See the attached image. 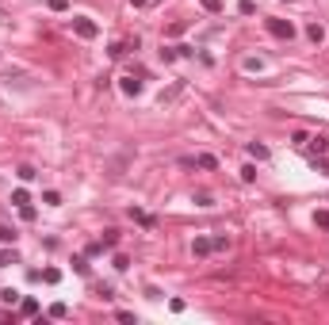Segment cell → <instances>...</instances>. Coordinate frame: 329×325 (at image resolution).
<instances>
[{
	"label": "cell",
	"mask_w": 329,
	"mask_h": 325,
	"mask_svg": "<svg viewBox=\"0 0 329 325\" xmlns=\"http://www.w3.org/2000/svg\"><path fill=\"white\" fill-rule=\"evenodd\" d=\"M211 241H215V249H230V237H226V234H218V237H211Z\"/></svg>",
	"instance_id": "obj_23"
},
{
	"label": "cell",
	"mask_w": 329,
	"mask_h": 325,
	"mask_svg": "<svg viewBox=\"0 0 329 325\" xmlns=\"http://www.w3.org/2000/svg\"><path fill=\"white\" fill-rule=\"evenodd\" d=\"M0 241H4V245H12V241H15V234H12V226H0Z\"/></svg>",
	"instance_id": "obj_17"
},
{
	"label": "cell",
	"mask_w": 329,
	"mask_h": 325,
	"mask_svg": "<svg viewBox=\"0 0 329 325\" xmlns=\"http://www.w3.org/2000/svg\"><path fill=\"white\" fill-rule=\"evenodd\" d=\"M306 35H310L314 42H322V39H326V31H322V23H310V27H306Z\"/></svg>",
	"instance_id": "obj_13"
},
{
	"label": "cell",
	"mask_w": 329,
	"mask_h": 325,
	"mask_svg": "<svg viewBox=\"0 0 329 325\" xmlns=\"http://www.w3.org/2000/svg\"><path fill=\"white\" fill-rule=\"evenodd\" d=\"M43 280H46V283H57V280H61V272H57V268H46Z\"/></svg>",
	"instance_id": "obj_21"
},
{
	"label": "cell",
	"mask_w": 329,
	"mask_h": 325,
	"mask_svg": "<svg viewBox=\"0 0 329 325\" xmlns=\"http://www.w3.org/2000/svg\"><path fill=\"white\" fill-rule=\"evenodd\" d=\"M314 222L322 226V230H329V210H318V214H314Z\"/></svg>",
	"instance_id": "obj_22"
},
{
	"label": "cell",
	"mask_w": 329,
	"mask_h": 325,
	"mask_svg": "<svg viewBox=\"0 0 329 325\" xmlns=\"http://www.w3.org/2000/svg\"><path fill=\"white\" fill-rule=\"evenodd\" d=\"M39 176V172H35V168H31V164H19V180H23V184H31V180Z\"/></svg>",
	"instance_id": "obj_14"
},
{
	"label": "cell",
	"mask_w": 329,
	"mask_h": 325,
	"mask_svg": "<svg viewBox=\"0 0 329 325\" xmlns=\"http://www.w3.org/2000/svg\"><path fill=\"white\" fill-rule=\"evenodd\" d=\"M237 12H241V15H253V12H257V4H253V0H241V4H237Z\"/></svg>",
	"instance_id": "obj_18"
},
{
	"label": "cell",
	"mask_w": 329,
	"mask_h": 325,
	"mask_svg": "<svg viewBox=\"0 0 329 325\" xmlns=\"http://www.w3.org/2000/svg\"><path fill=\"white\" fill-rule=\"evenodd\" d=\"M195 164H199L203 172H215V168H218V157H215V153H199V157H195Z\"/></svg>",
	"instance_id": "obj_6"
},
{
	"label": "cell",
	"mask_w": 329,
	"mask_h": 325,
	"mask_svg": "<svg viewBox=\"0 0 329 325\" xmlns=\"http://www.w3.org/2000/svg\"><path fill=\"white\" fill-rule=\"evenodd\" d=\"M119 88H123V96H142V81H134V77H123V81H119Z\"/></svg>",
	"instance_id": "obj_5"
},
{
	"label": "cell",
	"mask_w": 329,
	"mask_h": 325,
	"mask_svg": "<svg viewBox=\"0 0 329 325\" xmlns=\"http://www.w3.org/2000/svg\"><path fill=\"white\" fill-rule=\"evenodd\" d=\"M241 180H245V184H253V180H257V164H245V168H241Z\"/></svg>",
	"instance_id": "obj_15"
},
{
	"label": "cell",
	"mask_w": 329,
	"mask_h": 325,
	"mask_svg": "<svg viewBox=\"0 0 329 325\" xmlns=\"http://www.w3.org/2000/svg\"><path fill=\"white\" fill-rule=\"evenodd\" d=\"M283 4H291V0H283Z\"/></svg>",
	"instance_id": "obj_28"
},
{
	"label": "cell",
	"mask_w": 329,
	"mask_h": 325,
	"mask_svg": "<svg viewBox=\"0 0 329 325\" xmlns=\"http://www.w3.org/2000/svg\"><path fill=\"white\" fill-rule=\"evenodd\" d=\"M19 314H23V318H35V314H39V302H35V298H19Z\"/></svg>",
	"instance_id": "obj_7"
},
{
	"label": "cell",
	"mask_w": 329,
	"mask_h": 325,
	"mask_svg": "<svg viewBox=\"0 0 329 325\" xmlns=\"http://www.w3.org/2000/svg\"><path fill=\"white\" fill-rule=\"evenodd\" d=\"M12 203H15V207H23V203H31L27 188H15V192H12Z\"/></svg>",
	"instance_id": "obj_10"
},
{
	"label": "cell",
	"mask_w": 329,
	"mask_h": 325,
	"mask_svg": "<svg viewBox=\"0 0 329 325\" xmlns=\"http://www.w3.org/2000/svg\"><path fill=\"white\" fill-rule=\"evenodd\" d=\"M19 218H23V222H35V207H31V203H23V207H19Z\"/></svg>",
	"instance_id": "obj_16"
},
{
	"label": "cell",
	"mask_w": 329,
	"mask_h": 325,
	"mask_svg": "<svg viewBox=\"0 0 329 325\" xmlns=\"http://www.w3.org/2000/svg\"><path fill=\"white\" fill-rule=\"evenodd\" d=\"M73 268H77V276H88V260H85V256H77V260H73Z\"/></svg>",
	"instance_id": "obj_20"
},
{
	"label": "cell",
	"mask_w": 329,
	"mask_h": 325,
	"mask_svg": "<svg viewBox=\"0 0 329 325\" xmlns=\"http://www.w3.org/2000/svg\"><path fill=\"white\" fill-rule=\"evenodd\" d=\"M130 218L138 222V226H153V214H145V210H130Z\"/></svg>",
	"instance_id": "obj_11"
},
{
	"label": "cell",
	"mask_w": 329,
	"mask_h": 325,
	"mask_svg": "<svg viewBox=\"0 0 329 325\" xmlns=\"http://www.w3.org/2000/svg\"><path fill=\"white\" fill-rule=\"evenodd\" d=\"M306 149H310L314 157H318V153H329V138H326V134H314V138H306Z\"/></svg>",
	"instance_id": "obj_3"
},
{
	"label": "cell",
	"mask_w": 329,
	"mask_h": 325,
	"mask_svg": "<svg viewBox=\"0 0 329 325\" xmlns=\"http://www.w3.org/2000/svg\"><path fill=\"white\" fill-rule=\"evenodd\" d=\"M203 8H207V12H218V8H222V0H199Z\"/></svg>",
	"instance_id": "obj_25"
},
{
	"label": "cell",
	"mask_w": 329,
	"mask_h": 325,
	"mask_svg": "<svg viewBox=\"0 0 329 325\" xmlns=\"http://www.w3.org/2000/svg\"><path fill=\"white\" fill-rule=\"evenodd\" d=\"M50 8H54V12H65L69 4H65V0H50Z\"/></svg>",
	"instance_id": "obj_26"
},
{
	"label": "cell",
	"mask_w": 329,
	"mask_h": 325,
	"mask_svg": "<svg viewBox=\"0 0 329 325\" xmlns=\"http://www.w3.org/2000/svg\"><path fill=\"white\" fill-rule=\"evenodd\" d=\"M50 318H57V322L69 318V306H65V302H54V306H50Z\"/></svg>",
	"instance_id": "obj_12"
},
{
	"label": "cell",
	"mask_w": 329,
	"mask_h": 325,
	"mask_svg": "<svg viewBox=\"0 0 329 325\" xmlns=\"http://www.w3.org/2000/svg\"><path fill=\"white\" fill-rule=\"evenodd\" d=\"M115 268H119V272H127V268H130V256H123V252H115Z\"/></svg>",
	"instance_id": "obj_19"
},
{
	"label": "cell",
	"mask_w": 329,
	"mask_h": 325,
	"mask_svg": "<svg viewBox=\"0 0 329 325\" xmlns=\"http://www.w3.org/2000/svg\"><path fill=\"white\" fill-rule=\"evenodd\" d=\"M115 245H119V230H107L100 237V249H115Z\"/></svg>",
	"instance_id": "obj_8"
},
{
	"label": "cell",
	"mask_w": 329,
	"mask_h": 325,
	"mask_svg": "<svg viewBox=\"0 0 329 325\" xmlns=\"http://www.w3.org/2000/svg\"><path fill=\"white\" fill-rule=\"evenodd\" d=\"M268 35L272 39H295V27H291V19H268Z\"/></svg>",
	"instance_id": "obj_1"
},
{
	"label": "cell",
	"mask_w": 329,
	"mask_h": 325,
	"mask_svg": "<svg viewBox=\"0 0 329 325\" xmlns=\"http://www.w3.org/2000/svg\"><path fill=\"white\" fill-rule=\"evenodd\" d=\"M43 203H50V207H57V203H61V195H57V192H46V195H43Z\"/></svg>",
	"instance_id": "obj_24"
},
{
	"label": "cell",
	"mask_w": 329,
	"mask_h": 325,
	"mask_svg": "<svg viewBox=\"0 0 329 325\" xmlns=\"http://www.w3.org/2000/svg\"><path fill=\"white\" fill-rule=\"evenodd\" d=\"M130 4H134V8H145V4H153V0H130Z\"/></svg>",
	"instance_id": "obj_27"
},
{
	"label": "cell",
	"mask_w": 329,
	"mask_h": 325,
	"mask_svg": "<svg viewBox=\"0 0 329 325\" xmlns=\"http://www.w3.org/2000/svg\"><path fill=\"white\" fill-rule=\"evenodd\" d=\"M73 35H77V39H96L100 27H96L92 19H85V15H77V19H73Z\"/></svg>",
	"instance_id": "obj_2"
},
{
	"label": "cell",
	"mask_w": 329,
	"mask_h": 325,
	"mask_svg": "<svg viewBox=\"0 0 329 325\" xmlns=\"http://www.w3.org/2000/svg\"><path fill=\"white\" fill-rule=\"evenodd\" d=\"M249 157L264 161V157H268V146H260V142H249Z\"/></svg>",
	"instance_id": "obj_9"
},
{
	"label": "cell",
	"mask_w": 329,
	"mask_h": 325,
	"mask_svg": "<svg viewBox=\"0 0 329 325\" xmlns=\"http://www.w3.org/2000/svg\"><path fill=\"white\" fill-rule=\"evenodd\" d=\"M191 252H195V256H211V252H215V241H211V237H195V241H191Z\"/></svg>",
	"instance_id": "obj_4"
}]
</instances>
